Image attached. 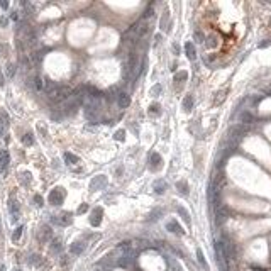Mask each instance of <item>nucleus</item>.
I'll return each mask as SVG.
<instances>
[{
  "label": "nucleus",
  "instance_id": "nucleus-1",
  "mask_svg": "<svg viewBox=\"0 0 271 271\" xmlns=\"http://www.w3.org/2000/svg\"><path fill=\"white\" fill-rule=\"evenodd\" d=\"M246 132H247V127H246V125H242V124L234 125V127L229 129L227 141H229V143H232V144H237L239 141H241L242 137L246 136Z\"/></svg>",
  "mask_w": 271,
  "mask_h": 271
},
{
  "label": "nucleus",
  "instance_id": "nucleus-2",
  "mask_svg": "<svg viewBox=\"0 0 271 271\" xmlns=\"http://www.w3.org/2000/svg\"><path fill=\"white\" fill-rule=\"evenodd\" d=\"M213 210H215V225H222V224L225 222V219H227V207L219 205Z\"/></svg>",
  "mask_w": 271,
  "mask_h": 271
},
{
  "label": "nucleus",
  "instance_id": "nucleus-3",
  "mask_svg": "<svg viewBox=\"0 0 271 271\" xmlns=\"http://www.w3.org/2000/svg\"><path fill=\"white\" fill-rule=\"evenodd\" d=\"M63 198H65V191H63L61 188H54V190L49 193V202H51L53 205L63 203Z\"/></svg>",
  "mask_w": 271,
  "mask_h": 271
},
{
  "label": "nucleus",
  "instance_id": "nucleus-4",
  "mask_svg": "<svg viewBox=\"0 0 271 271\" xmlns=\"http://www.w3.org/2000/svg\"><path fill=\"white\" fill-rule=\"evenodd\" d=\"M102 213H103V210L100 209V207H97V209L92 212V217H90V224H92L93 227H98V225H100V222H102Z\"/></svg>",
  "mask_w": 271,
  "mask_h": 271
},
{
  "label": "nucleus",
  "instance_id": "nucleus-5",
  "mask_svg": "<svg viewBox=\"0 0 271 271\" xmlns=\"http://www.w3.org/2000/svg\"><path fill=\"white\" fill-rule=\"evenodd\" d=\"M105 183H107V178L105 176H95V178L90 181V190H100L102 187H105Z\"/></svg>",
  "mask_w": 271,
  "mask_h": 271
},
{
  "label": "nucleus",
  "instance_id": "nucleus-6",
  "mask_svg": "<svg viewBox=\"0 0 271 271\" xmlns=\"http://www.w3.org/2000/svg\"><path fill=\"white\" fill-rule=\"evenodd\" d=\"M117 105L121 107V109H127V107L131 105V97H129L125 92L119 93L117 95Z\"/></svg>",
  "mask_w": 271,
  "mask_h": 271
},
{
  "label": "nucleus",
  "instance_id": "nucleus-7",
  "mask_svg": "<svg viewBox=\"0 0 271 271\" xmlns=\"http://www.w3.org/2000/svg\"><path fill=\"white\" fill-rule=\"evenodd\" d=\"M239 121H241L242 125H247V124H253L254 122V117L251 112H247V110H242L241 115H239Z\"/></svg>",
  "mask_w": 271,
  "mask_h": 271
},
{
  "label": "nucleus",
  "instance_id": "nucleus-8",
  "mask_svg": "<svg viewBox=\"0 0 271 271\" xmlns=\"http://www.w3.org/2000/svg\"><path fill=\"white\" fill-rule=\"evenodd\" d=\"M166 229H168L169 232H173V234H178V236L183 234V229L178 225V222H176V220H171V222L166 224Z\"/></svg>",
  "mask_w": 271,
  "mask_h": 271
},
{
  "label": "nucleus",
  "instance_id": "nucleus-9",
  "mask_svg": "<svg viewBox=\"0 0 271 271\" xmlns=\"http://www.w3.org/2000/svg\"><path fill=\"white\" fill-rule=\"evenodd\" d=\"M185 53H187V58L191 59V61L197 58V51H195L193 43H187V44H185Z\"/></svg>",
  "mask_w": 271,
  "mask_h": 271
},
{
  "label": "nucleus",
  "instance_id": "nucleus-10",
  "mask_svg": "<svg viewBox=\"0 0 271 271\" xmlns=\"http://www.w3.org/2000/svg\"><path fill=\"white\" fill-rule=\"evenodd\" d=\"M83 249H85V244H83V242H80V241L73 242V244L70 246L71 254H81V253H83Z\"/></svg>",
  "mask_w": 271,
  "mask_h": 271
},
{
  "label": "nucleus",
  "instance_id": "nucleus-11",
  "mask_svg": "<svg viewBox=\"0 0 271 271\" xmlns=\"http://www.w3.org/2000/svg\"><path fill=\"white\" fill-rule=\"evenodd\" d=\"M183 109H185V112H190L193 109V97L191 95H187L183 98Z\"/></svg>",
  "mask_w": 271,
  "mask_h": 271
},
{
  "label": "nucleus",
  "instance_id": "nucleus-12",
  "mask_svg": "<svg viewBox=\"0 0 271 271\" xmlns=\"http://www.w3.org/2000/svg\"><path fill=\"white\" fill-rule=\"evenodd\" d=\"M49 237H51V231H49L48 227H43V229H41V232H39V241L41 242H46V241H49Z\"/></svg>",
  "mask_w": 271,
  "mask_h": 271
},
{
  "label": "nucleus",
  "instance_id": "nucleus-13",
  "mask_svg": "<svg viewBox=\"0 0 271 271\" xmlns=\"http://www.w3.org/2000/svg\"><path fill=\"white\" fill-rule=\"evenodd\" d=\"M9 209H10V213H12V220H17V217H19V205H17V202H10V203H9Z\"/></svg>",
  "mask_w": 271,
  "mask_h": 271
},
{
  "label": "nucleus",
  "instance_id": "nucleus-14",
  "mask_svg": "<svg viewBox=\"0 0 271 271\" xmlns=\"http://www.w3.org/2000/svg\"><path fill=\"white\" fill-rule=\"evenodd\" d=\"M149 159H151V165H153L154 168H156V166H158V168H159V166H161V163H163L161 156H159V154H158V153H153V154H151V156H149Z\"/></svg>",
  "mask_w": 271,
  "mask_h": 271
},
{
  "label": "nucleus",
  "instance_id": "nucleus-15",
  "mask_svg": "<svg viewBox=\"0 0 271 271\" xmlns=\"http://www.w3.org/2000/svg\"><path fill=\"white\" fill-rule=\"evenodd\" d=\"M54 222L61 224V225H70V224H71V215H70V213H63L61 219H54Z\"/></svg>",
  "mask_w": 271,
  "mask_h": 271
},
{
  "label": "nucleus",
  "instance_id": "nucleus-16",
  "mask_svg": "<svg viewBox=\"0 0 271 271\" xmlns=\"http://www.w3.org/2000/svg\"><path fill=\"white\" fill-rule=\"evenodd\" d=\"M227 88H225V90H220L219 93H217V97H215V100H213V105H219V103H222L224 102V98H225V97H227Z\"/></svg>",
  "mask_w": 271,
  "mask_h": 271
},
{
  "label": "nucleus",
  "instance_id": "nucleus-17",
  "mask_svg": "<svg viewBox=\"0 0 271 271\" xmlns=\"http://www.w3.org/2000/svg\"><path fill=\"white\" fill-rule=\"evenodd\" d=\"M7 163H9V151L2 149V151H0V165L7 166Z\"/></svg>",
  "mask_w": 271,
  "mask_h": 271
},
{
  "label": "nucleus",
  "instance_id": "nucleus-18",
  "mask_svg": "<svg viewBox=\"0 0 271 271\" xmlns=\"http://www.w3.org/2000/svg\"><path fill=\"white\" fill-rule=\"evenodd\" d=\"M65 159H66L68 165H75V163H78V158L75 156V154H71V153H65Z\"/></svg>",
  "mask_w": 271,
  "mask_h": 271
},
{
  "label": "nucleus",
  "instance_id": "nucleus-19",
  "mask_svg": "<svg viewBox=\"0 0 271 271\" xmlns=\"http://www.w3.org/2000/svg\"><path fill=\"white\" fill-rule=\"evenodd\" d=\"M188 78V73L187 71H178V73L175 75V81H183Z\"/></svg>",
  "mask_w": 271,
  "mask_h": 271
},
{
  "label": "nucleus",
  "instance_id": "nucleus-20",
  "mask_svg": "<svg viewBox=\"0 0 271 271\" xmlns=\"http://www.w3.org/2000/svg\"><path fill=\"white\" fill-rule=\"evenodd\" d=\"M22 231H24V227H22V225H19V227L15 229V232L12 234V241H19V239H20V236H22Z\"/></svg>",
  "mask_w": 271,
  "mask_h": 271
},
{
  "label": "nucleus",
  "instance_id": "nucleus-21",
  "mask_svg": "<svg viewBox=\"0 0 271 271\" xmlns=\"http://www.w3.org/2000/svg\"><path fill=\"white\" fill-rule=\"evenodd\" d=\"M22 143L26 144V146H31V144L34 143V139H32V134H31V132H27V134L24 136V137H22Z\"/></svg>",
  "mask_w": 271,
  "mask_h": 271
},
{
  "label": "nucleus",
  "instance_id": "nucleus-22",
  "mask_svg": "<svg viewBox=\"0 0 271 271\" xmlns=\"http://www.w3.org/2000/svg\"><path fill=\"white\" fill-rule=\"evenodd\" d=\"M59 249H61V242H59V239H54V241L51 242V251L53 253H58Z\"/></svg>",
  "mask_w": 271,
  "mask_h": 271
},
{
  "label": "nucleus",
  "instance_id": "nucleus-23",
  "mask_svg": "<svg viewBox=\"0 0 271 271\" xmlns=\"http://www.w3.org/2000/svg\"><path fill=\"white\" fill-rule=\"evenodd\" d=\"M165 187H166V183L163 181V180H159V181H158V183L154 185V188H156L158 193H163V191H165Z\"/></svg>",
  "mask_w": 271,
  "mask_h": 271
},
{
  "label": "nucleus",
  "instance_id": "nucleus-24",
  "mask_svg": "<svg viewBox=\"0 0 271 271\" xmlns=\"http://www.w3.org/2000/svg\"><path fill=\"white\" fill-rule=\"evenodd\" d=\"M176 187L180 188V191H181L183 195H188V187H187V183H183V181H178V183H176Z\"/></svg>",
  "mask_w": 271,
  "mask_h": 271
},
{
  "label": "nucleus",
  "instance_id": "nucleus-25",
  "mask_svg": "<svg viewBox=\"0 0 271 271\" xmlns=\"http://www.w3.org/2000/svg\"><path fill=\"white\" fill-rule=\"evenodd\" d=\"M197 258H198V261H200V264L203 268H207V261H205V258H203V253H202L200 249H197Z\"/></svg>",
  "mask_w": 271,
  "mask_h": 271
},
{
  "label": "nucleus",
  "instance_id": "nucleus-26",
  "mask_svg": "<svg viewBox=\"0 0 271 271\" xmlns=\"http://www.w3.org/2000/svg\"><path fill=\"white\" fill-rule=\"evenodd\" d=\"M14 75H15V66L12 65V63H9V65H7V76L12 78Z\"/></svg>",
  "mask_w": 271,
  "mask_h": 271
},
{
  "label": "nucleus",
  "instance_id": "nucleus-27",
  "mask_svg": "<svg viewBox=\"0 0 271 271\" xmlns=\"http://www.w3.org/2000/svg\"><path fill=\"white\" fill-rule=\"evenodd\" d=\"M166 22H168V10H165V14H163V17H161V24H159L161 29H166Z\"/></svg>",
  "mask_w": 271,
  "mask_h": 271
},
{
  "label": "nucleus",
  "instance_id": "nucleus-28",
  "mask_svg": "<svg viewBox=\"0 0 271 271\" xmlns=\"http://www.w3.org/2000/svg\"><path fill=\"white\" fill-rule=\"evenodd\" d=\"M158 93H161V85H159V83L154 85V87L151 88V95H153V97H156Z\"/></svg>",
  "mask_w": 271,
  "mask_h": 271
},
{
  "label": "nucleus",
  "instance_id": "nucleus-29",
  "mask_svg": "<svg viewBox=\"0 0 271 271\" xmlns=\"http://www.w3.org/2000/svg\"><path fill=\"white\" fill-rule=\"evenodd\" d=\"M34 87H36V90H43V80L39 76L34 78Z\"/></svg>",
  "mask_w": 271,
  "mask_h": 271
},
{
  "label": "nucleus",
  "instance_id": "nucleus-30",
  "mask_svg": "<svg viewBox=\"0 0 271 271\" xmlns=\"http://www.w3.org/2000/svg\"><path fill=\"white\" fill-rule=\"evenodd\" d=\"M114 137H115L117 141H124V139H125V132H124V131H117Z\"/></svg>",
  "mask_w": 271,
  "mask_h": 271
},
{
  "label": "nucleus",
  "instance_id": "nucleus-31",
  "mask_svg": "<svg viewBox=\"0 0 271 271\" xmlns=\"http://www.w3.org/2000/svg\"><path fill=\"white\" fill-rule=\"evenodd\" d=\"M156 112H159V105H156V103H153V105L149 107V114L151 115H154Z\"/></svg>",
  "mask_w": 271,
  "mask_h": 271
},
{
  "label": "nucleus",
  "instance_id": "nucleus-32",
  "mask_svg": "<svg viewBox=\"0 0 271 271\" xmlns=\"http://www.w3.org/2000/svg\"><path fill=\"white\" fill-rule=\"evenodd\" d=\"M193 36H195V39H197L198 43H203V34H202L200 31H195V34H193Z\"/></svg>",
  "mask_w": 271,
  "mask_h": 271
},
{
  "label": "nucleus",
  "instance_id": "nucleus-33",
  "mask_svg": "<svg viewBox=\"0 0 271 271\" xmlns=\"http://www.w3.org/2000/svg\"><path fill=\"white\" fill-rule=\"evenodd\" d=\"M207 41H209V43H207V46H209V48H213V46L217 44V43H215V37H212V36H210Z\"/></svg>",
  "mask_w": 271,
  "mask_h": 271
},
{
  "label": "nucleus",
  "instance_id": "nucleus-34",
  "mask_svg": "<svg viewBox=\"0 0 271 271\" xmlns=\"http://www.w3.org/2000/svg\"><path fill=\"white\" fill-rule=\"evenodd\" d=\"M34 202H36V205H43V197H41V195H36V197H34Z\"/></svg>",
  "mask_w": 271,
  "mask_h": 271
},
{
  "label": "nucleus",
  "instance_id": "nucleus-35",
  "mask_svg": "<svg viewBox=\"0 0 271 271\" xmlns=\"http://www.w3.org/2000/svg\"><path fill=\"white\" fill-rule=\"evenodd\" d=\"M178 212H180V213H181V215H183V217H185V220H187V222H188V224H190V219H188V213H187V212H185V210H183V209H178Z\"/></svg>",
  "mask_w": 271,
  "mask_h": 271
},
{
  "label": "nucleus",
  "instance_id": "nucleus-36",
  "mask_svg": "<svg viewBox=\"0 0 271 271\" xmlns=\"http://www.w3.org/2000/svg\"><path fill=\"white\" fill-rule=\"evenodd\" d=\"M87 210H88V205L83 203V205H80V209H78V213H83V212H87Z\"/></svg>",
  "mask_w": 271,
  "mask_h": 271
},
{
  "label": "nucleus",
  "instance_id": "nucleus-37",
  "mask_svg": "<svg viewBox=\"0 0 271 271\" xmlns=\"http://www.w3.org/2000/svg\"><path fill=\"white\" fill-rule=\"evenodd\" d=\"M7 24H9L7 17H2V19H0V26H2V27H5V26H7Z\"/></svg>",
  "mask_w": 271,
  "mask_h": 271
},
{
  "label": "nucleus",
  "instance_id": "nucleus-38",
  "mask_svg": "<svg viewBox=\"0 0 271 271\" xmlns=\"http://www.w3.org/2000/svg\"><path fill=\"white\" fill-rule=\"evenodd\" d=\"M173 51H175L176 54H178V53H180V46H178V44H176V43L173 44Z\"/></svg>",
  "mask_w": 271,
  "mask_h": 271
},
{
  "label": "nucleus",
  "instance_id": "nucleus-39",
  "mask_svg": "<svg viewBox=\"0 0 271 271\" xmlns=\"http://www.w3.org/2000/svg\"><path fill=\"white\" fill-rule=\"evenodd\" d=\"M0 5H2V9H9V2H5V0H2Z\"/></svg>",
  "mask_w": 271,
  "mask_h": 271
},
{
  "label": "nucleus",
  "instance_id": "nucleus-40",
  "mask_svg": "<svg viewBox=\"0 0 271 271\" xmlns=\"http://www.w3.org/2000/svg\"><path fill=\"white\" fill-rule=\"evenodd\" d=\"M266 46H269V41H266V43H261L259 48H266Z\"/></svg>",
  "mask_w": 271,
  "mask_h": 271
},
{
  "label": "nucleus",
  "instance_id": "nucleus-41",
  "mask_svg": "<svg viewBox=\"0 0 271 271\" xmlns=\"http://www.w3.org/2000/svg\"><path fill=\"white\" fill-rule=\"evenodd\" d=\"M4 83H5V81H4V75L0 73V87H4Z\"/></svg>",
  "mask_w": 271,
  "mask_h": 271
},
{
  "label": "nucleus",
  "instance_id": "nucleus-42",
  "mask_svg": "<svg viewBox=\"0 0 271 271\" xmlns=\"http://www.w3.org/2000/svg\"><path fill=\"white\" fill-rule=\"evenodd\" d=\"M154 39H156L158 43H159V41H161V34H156V36H154Z\"/></svg>",
  "mask_w": 271,
  "mask_h": 271
},
{
  "label": "nucleus",
  "instance_id": "nucleus-43",
  "mask_svg": "<svg viewBox=\"0 0 271 271\" xmlns=\"http://www.w3.org/2000/svg\"><path fill=\"white\" fill-rule=\"evenodd\" d=\"M14 271H20V269H14Z\"/></svg>",
  "mask_w": 271,
  "mask_h": 271
},
{
  "label": "nucleus",
  "instance_id": "nucleus-44",
  "mask_svg": "<svg viewBox=\"0 0 271 271\" xmlns=\"http://www.w3.org/2000/svg\"><path fill=\"white\" fill-rule=\"evenodd\" d=\"M0 134H2V129H0Z\"/></svg>",
  "mask_w": 271,
  "mask_h": 271
}]
</instances>
